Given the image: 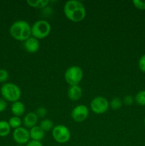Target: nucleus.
Segmentation results:
<instances>
[{
    "label": "nucleus",
    "instance_id": "obj_18",
    "mask_svg": "<svg viewBox=\"0 0 145 146\" xmlns=\"http://www.w3.org/2000/svg\"><path fill=\"white\" fill-rule=\"evenodd\" d=\"M109 107L112 108L114 111H117L122 108V105H123V101L121 98H118V97H115L112 98L110 101H109Z\"/></svg>",
    "mask_w": 145,
    "mask_h": 146
},
{
    "label": "nucleus",
    "instance_id": "obj_14",
    "mask_svg": "<svg viewBox=\"0 0 145 146\" xmlns=\"http://www.w3.org/2000/svg\"><path fill=\"white\" fill-rule=\"evenodd\" d=\"M11 111L14 116L21 117L25 113V105L21 101H18L13 103L11 106Z\"/></svg>",
    "mask_w": 145,
    "mask_h": 146
},
{
    "label": "nucleus",
    "instance_id": "obj_26",
    "mask_svg": "<svg viewBox=\"0 0 145 146\" xmlns=\"http://www.w3.org/2000/svg\"><path fill=\"white\" fill-rule=\"evenodd\" d=\"M7 108V101L4 98H0V113L5 111Z\"/></svg>",
    "mask_w": 145,
    "mask_h": 146
},
{
    "label": "nucleus",
    "instance_id": "obj_6",
    "mask_svg": "<svg viewBox=\"0 0 145 146\" xmlns=\"http://www.w3.org/2000/svg\"><path fill=\"white\" fill-rule=\"evenodd\" d=\"M51 133L54 141L58 143L64 144L68 142L71 139V133L69 128L61 124L55 125L51 131Z\"/></svg>",
    "mask_w": 145,
    "mask_h": 146
},
{
    "label": "nucleus",
    "instance_id": "obj_15",
    "mask_svg": "<svg viewBox=\"0 0 145 146\" xmlns=\"http://www.w3.org/2000/svg\"><path fill=\"white\" fill-rule=\"evenodd\" d=\"M48 0H27L26 3L31 7L36 9H44L48 6Z\"/></svg>",
    "mask_w": 145,
    "mask_h": 146
},
{
    "label": "nucleus",
    "instance_id": "obj_27",
    "mask_svg": "<svg viewBox=\"0 0 145 146\" xmlns=\"http://www.w3.org/2000/svg\"><path fill=\"white\" fill-rule=\"evenodd\" d=\"M26 146H44L43 144L41 143V142L40 141H31L28 143L26 145Z\"/></svg>",
    "mask_w": 145,
    "mask_h": 146
},
{
    "label": "nucleus",
    "instance_id": "obj_13",
    "mask_svg": "<svg viewBox=\"0 0 145 146\" xmlns=\"http://www.w3.org/2000/svg\"><path fill=\"white\" fill-rule=\"evenodd\" d=\"M30 138L32 141L41 142L45 138V132L41 129L39 125H36L29 130Z\"/></svg>",
    "mask_w": 145,
    "mask_h": 146
},
{
    "label": "nucleus",
    "instance_id": "obj_12",
    "mask_svg": "<svg viewBox=\"0 0 145 146\" xmlns=\"http://www.w3.org/2000/svg\"><path fill=\"white\" fill-rule=\"evenodd\" d=\"M82 96V90L79 86H70L68 90V97L72 101H78Z\"/></svg>",
    "mask_w": 145,
    "mask_h": 146
},
{
    "label": "nucleus",
    "instance_id": "obj_17",
    "mask_svg": "<svg viewBox=\"0 0 145 146\" xmlns=\"http://www.w3.org/2000/svg\"><path fill=\"white\" fill-rule=\"evenodd\" d=\"M11 127L8 121H0V137H6L11 132Z\"/></svg>",
    "mask_w": 145,
    "mask_h": 146
},
{
    "label": "nucleus",
    "instance_id": "obj_5",
    "mask_svg": "<svg viewBox=\"0 0 145 146\" xmlns=\"http://www.w3.org/2000/svg\"><path fill=\"white\" fill-rule=\"evenodd\" d=\"M83 71L78 66H71L64 74V78L71 86L79 85L83 78Z\"/></svg>",
    "mask_w": 145,
    "mask_h": 146
},
{
    "label": "nucleus",
    "instance_id": "obj_24",
    "mask_svg": "<svg viewBox=\"0 0 145 146\" xmlns=\"http://www.w3.org/2000/svg\"><path fill=\"white\" fill-rule=\"evenodd\" d=\"M138 66H139V68L140 69V71L143 73H145V54L142 55L139 58V61H138Z\"/></svg>",
    "mask_w": 145,
    "mask_h": 146
},
{
    "label": "nucleus",
    "instance_id": "obj_19",
    "mask_svg": "<svg viewBox=\"0 0 145 146\" xmlns=\"http://www.w3.org/2000/svg\"><path fill=\"white\" fill-rule=\"evenodd\" d=\"M9 124L11 128H14V129H16V128L21 127V124H22V120L21 119L20 117L17 116H12L9 119L8 121Z\"/></svg>",
    "mask_w": 145,
    "mask_h": 146
},
{
    "label": "nucleus",
    "instance_id": "obj_10",
    "mask_svg": "<svg viewBox=\"0 0 145 146\" xmlns=\"http://www.w3.org/2000/svg\"><path fill=\"white\" fill-rule=\"evenodd\" d=\"M24 47L27 52L30 54H35L39 50L40 42L38 39L31 36L24 41Z\"/></svg>",
    "mask_w": 145,
    "mask_h": 146
},
{
    "label": "nucleus",
    "instance_id": "obj_2",
    "mask_svg": "<svg viewBox=\"0 0 145 146\" xmlns=\"http://www.w3.org/2000/svg\"><path fill=\"white\" fill-rule=\"evenodd\" d=\"M9 34L17 41H25L31 36V27L25 20H18L11 25Z\"/></svg>",
    "mask_w": 145,
    "mask_h": 146
},
{
    "label": "nucleus",
    "instance_id": "obj_8",
    "mask_svg": "<svg viewBox=\"0 0 145 146\" xmlns=\"http://www.w3.org/2000/svg\"><path fill=\"white\" fill-rule=\"evenodd\" d=\"M13 139L18 145H26L30 141L29 131L25 127H19L14 129L12 133Z\"/></svg>",
    "mask_w": 145,
    "mask_h": 146
},
{
    "label": "nucleus",
    "instance_id": "obj_21",
    "mask_svg": "<svg viewBox=\"0 0 145 146\" xmlns=\"http://www.w3.org/2000/svg\"><path fill=\"white\" fill-rule=\"evenodd\" d=\"M9 74L6 69H0V83H5L9 79Z\"/></svg>",
    "mask_w": 145,
    "mask_h": 146
},
{
    "label": "nucleus",
    "instance_id": "obj_4",
    "mask_svg": "<svg viewBox=\"0 0 145 146\" xmlns=\"http://www.w3.org/2000/svg\"><path fill=\"white\" fill-rule=\"evenodd\" d=\"M51 26L46 20H38L31 26V36L37 39L46 38L51 34Z\"/></svg>",
    "mask_w": 145,
    "mask_h": 146
},
{
    "label": "nucleus",
    "instance_id": "obj_20",
    "mask_svg": "<svg viewBox=\"0 0 145 146\" xmlns=\"http://www.w3.org/2000/svg\"><path fill=\"white\" fill-rule=\"evenodd\" d=\"M134 101L136 104L145 106V90L139 91L134 97Z\"/></svg>",
    "mask_w": 145,
    "mask_h": 146
},
{
    "label": "nucleus",
    "instance_id": "obj_22",
    "mask_svg": "<svg viewBox=\"0 0 145 146\" xmlns=\"http://www.w3.org/2000/svg\"><path fill=\"white\" fill-rule=\"evenodd\" d=\"M132 4L134 6L135 8L139 10H145V1H140V0H134Z\"/></svg>",
    "mask_w": 145,
    "mask_h": 146
},
{
    "label": "nucleus",
    "instance_id": "obj_9",
    "mask_svg": "<svg viewBox=\"0 0 145 146\" xmlns=\"http://www.w3.org/2000/svg\"><path fill=\"white\" fill-rule=\"evenodd\" d=\"M89 115V109L85 105H78L74 107L71 111V117L72 120L77 123L85 121Z\"/></svg>",
    "mask_w": 145,
    "mask_h": 146
},
{
    "label": "nucleus",
    "instance_id": "obj_16",
    "mask_svg": "<svg viewBox=\"0 0 145 146\" xmlns=\"http://www.w3.org/2000/svg\"><path fill=\"white\" fill-rule=\"evenodd\" d=\"M39 126L41 127V129L44 131V132H48V131H52L53 128H54V123L53 122L52 120L48 119V118H45V119L42 120L39 124Z\"/></svg>",
    "mask_w": 145,
    "mask_h": 146
},
{
    "label": "nucleus",
    "instance_id": "obj_28",
    "mask_svg": "<svg viewBox=\"0 0 145 146\" xmlns=\"http://www.w3.org/2000/svg\"><path fill=\"white\" fill-rule=\"evenodd\" d=\"M144 125H145V117H144Z\"/></svg>",
    "mask_w": 145,
    "mask_h": 146
},
{
    "label": "nucleus",
    "instance_id": "obj_1",
    "mask_svg": "<svg viewBox=\"0 0 145 146\" xmlns=\"http://www.w3.org/2000/svg\"><path fill=\"white\" fill-rule=\"evenodd\" d=\"M63 12L65 17L72 22H80L86 17V9L81 1L69 0L65 3Z\"/></svg>",
    "mask_w": 145,
    "mask_h": 146
},
{
    "label": "nucleus",
    "instance_id": "obj_23",
    "mask_svg": "<svg viewBox=\"0 0 145 146\" xmlns=\"http://www.w3.org/2000/svg\"><path fill=\"white\" fill-rule=\"evenodd\" d=\"M122 101H123V104H125V105L131 106L134 104V97L131 95H127L124 97Z\"/></svg>",
    "mask_w": 145,
    "mask_h": 146
},
{
    "label": "nucleus",
    "instance_id": "obj_7",
    "mask_svg": "<svg viewBox=\"0 0 145 146\" xmlns=\"http://www.w3.org/2000/svg\"><path fill=\"white\" fill-rule=\"evenodd\" d=\"M109 103L106 98L103 96H96L91 101L90 109L95 114H103L107 111Z\"/></svg>",
    "mask_w": 145,
    "mask_h": 146
},
{
    "label": "nucleus",
    "instance_id": "obj_29",
    "mask_svg": "<svg viewBox=\"0 0 145 146\" xmlns=\"http://www.w3.org/2000/svg\"><path fill=\"white\" fill-rule=\"evenodd\" d=\"M17 146H24V145H18Z\"/></svg>",
    "mask_w": 145,
    "mask_h": 146
},
{
    "label": "nucleus",
    "instance_id": "obj_3",
    "mask_svg": "<svg viewBox=\"0 0 145 146\" xmlns=\"http://www.w3.org/2000/svg\"><path fill=\"white\" fill-rule=\"evenodd\" d=\"M1 94L4 100L14 103L19 101L21 91L19 87L14 83H5L1 87Z\"/></svg>",
    "mask_w": 145,
    "mask_h": 146
},
{
    "label": "nucleus",
    "instance_id": "obj_11",
    "mask_svg": "<svg viewBox=\"0 0 145 146\" xmlns=\"http://www.w3.org/2000/svg\"><path fill=\"white\" fill-rule=\"evenodd\" d=\"M38 121V117L34 112H29L26 114L22 120V123L26 128H32L37 125Z\"/></svg>",
    "mask_w": 145,
    "mask_h": 146
},
{
    "label": "nucleus",
    "instance_id": "obj_25",
    "mask_svg": "<svg viewBox=\"0 0 145 146\" xmlns=\"http://www.w3.org/2000/svg\"><path fill=\"white\" fill-rule=\"evenodd\" d=\"M36 113L38 115V117H40V118H44L46 115L47 114V110L45 107H39V108H37L36 111Z\"/></svg>",
    "mask_w": 145,
    "mask_h": 146
}]
</instances>
